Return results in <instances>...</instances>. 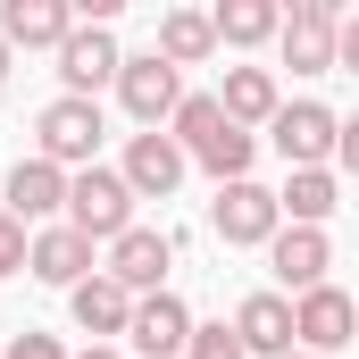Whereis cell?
I'll return each instance as SVG.
<instances>
[{
  "label": "cell",
  "mask_w": 359,
  "mask_h": 359,
  "mask_svg": "<svg viewBox=\"0 0 359 359\" xmlns=\"http://www.w3.org/2000/svg\"><path fill=\"white\" fill-rule=\"evenodd\" d=\"M168 142L184 151V168H209L217 184H243V176H251V159H259V134L226 126L209 92H184V100H176V117H168Z\"/></svg>",
  "instance_id": "6da1fadb"
},
{
  "label": "cell",
  "mask_w": 359,
  "mask_h": 359,
  "mask_svg": "<svg viewBox=\"0 0 359 359\" xmlns=\"http://www.w3.org/2000/svg\"><path fill=\"white\" fill-rule=\"evenodd\" d=\"M100 100H50L42 117H34V159H50L59 176H76V168H100Z\"/></svg>",
  "instance_id": "7a4b0ae2"
},
{
  "label": "cell",
  "mask_w": 359,
  "mask_h": 359,
  "mask_svg": "<svg viewBox=\"0 0 359 359\" xmlns=\"http://www.w3.org/2000/svg\"><path fill=\"white\" fill-rule=\"evenodd\" d=\"M59 209H67V234H84L92 251H100V243H117V234L134 226V192L117 184V168H76Z\"/></svg>",
  "instance_id": "3957f363"
},
{
  "label": "cell",
  "mask_w": 359,
  "mask_h": 359,
  "mask_svg": "<svg viewBox=\"0 0 359 359\" xmlns=\"http://www.w3.org/2000/svg\"><path fill=\"white\" fill-rule=\"evenodd\" d=\"M168 268H176V243H168L159 226H126V234L109 243V259H100V276H109L126 301H142V292H168Z\"/></svg>",
  "instance_id": "277c9868"
},
{
  "label": "cell",
  "mask_w": 359,
  "mask_h": 359,
  "mask_svg": "<svg viewBox=\"0 0 359 359\" xmlns=\"http://www.w3.org/2000/svg\"><path fill=\"white\" fill-rule=\"evenodd\" d=\"M334 134H343V117L326 109V100H284L268 117V142L284 168H326L334 159Z\"/></svg>",
  "instance_id": "5b68a950"
},
{
  "label": "cell",
  "mask_w": 359,
  "mask_h": 359,
  "mask_svg": "<svg viewBox=\"0 0 359 359\" xmlns=\"http://www.w3.org/2000/svg\"><path fill=\"white\" fill-rule=\"evenodd\" d=\"M276 226H284V217H276V192L268 184H217V201H209V234H217V243H226V251H259V243H268Z\"/></svg>",
  "instance_id": "8992f818"
},
{
  "label": "cell",
  "mask_w": 359,
  "mask_h": 359,
  "mask_svg": "<svg viewBox=\"0 0 359 359\" xmlns=\"http://www.w3.org/2000/svg\"><path fill=\"white\" fill-rule=\"evenodd\" d=\"M117 100H126V117L142 126V134H159L168 117H176V100H184V76L168 67V59H117Z\"/></svg>",
  "instance_id": "52a82bcc"
},
{
  "label": "cell",
  "mask_w": 359,
  "mask_h": 359,
  "mask_svg": "<svg viewBox=\"0 0 359 359\" xmlns=\"http://www.w3.org/2000/svg\"><path fill=\"white\" fill-rule=\"evenodd\" d=\"M334 25H343V0H292V17L276 25L284 67L292 76H326L334 67Z\"/></svg>",
  "instance_id": "ba28073f"
},
{
  "label": "cell",
  "mask_w": 359,
  "mask_h": 359,
  "mask_svg": "<svg viewBox=\"0 0 359 359\" xmlns=\"http://www.w3.org/2000/svg\"><path fill=\"white\" fill-rule=\"evenodd\" d=\"M351 326H359V309L343 284H318V292L292 301V351H309V359H334L351 343Z\"/></svg>",
  "instance_id": "9c48e42d"
},
{
  "label": "cell",
  "mask_w": 359,
  "mask_h": 359,
  "mask_svg": "<svg viewBox=\"0 0 359 359\" xmlns=\"http://www.w3.org/2000/svg\"><path fill=\"white\" fill-rule=\"evenodd\" d=\"M117 34L109 25H67V42H59V84L67 100H100V84H117Z\"/></svg>",
  "instance_id": "30bf717a"
},
{
  "label": "cell",
  "mask_w": 359,
  "mask_h": 359,
  "mask_svg": "<svg viewBox=\"0 0 359 359\" xmlns=\"http://www.w3.org/2000/svg\"><path fill=\"white\" fill-rule=\"evenodd\" d=\"M268 268H276V284L301 301V292H318V284H326L334 243H326L318 226H276V234H268Z\"/></svg>",
  "instance_id": "8fae6325"
},
{
  "label": "cell",
  "mask_w": 359,
  "mask_h": 359,
  "mask_svg": "<svg viewBox=\"0 0 359 359\" xmlns=\"http://www.w3.org/2000/svg\"><path fill=\"white\" fill-rule=\"evenodd\" d=\"M184 334H192V309H184L176 292H142L126 309V343L142 359H184Z\"/></svg>",
  "instance_id": "7c38bea8"
},
{
  "label": "cell",
  "mask_w": 359,
  "mask_h": 359,
  "mask_svg": "<svg viewBox=\"0 0 359 359\" xmlns=\"http://www.w3.org/2000/svg\"><path fill=\"white\" fill-rule=\"evenodd\" d=\"M226 334H234L243 359H284V351H292V301H284V292H251V301L234 309Z\"/></svg>",
  "instance_id": "4fadbf2b"
},
{
  "label": "cell",
  "mask_w": 359,
  "mask_h": 359,
  "mask_svg": "<svg viewBox=\"0 0 359 359\" xmlns=\"http://www.w3.org/2000/svg\"><path fill=\"white\" fill-rule=\"evenodd\" d=\"M117 184L134 192V201H168L184 184V151L168 142V134H134L126 142V168H117Z\"/></svg>",
  "instance_id": "5bb4252c"
},
{
  "label": "cell",
  "mask_w": 359,
  "mask_h": 359,
  "mask_svg": "<svg viewBox=\"0 0 359 359\" xmlns=\"http://www.w3.org/2000/svg\"><path fill=\"white\" fill-rule=\"evenodd\" d=\"M67 25H76L67 0H0V42H8V59H17V50H59Z\"/></svg>",
  "instance_id": "9a60e30c"
},
{
  "label": "cell",
  "mask_w": 359,
  "mask_h": 359,
  "mask_svg": "<svg viewBox=\"0 0 359 359\" xmlns=\"http://www.w3.org/2000/svg\"><path fill=\"white\" fill-rule=\"evenodd\" d=\"M92 268H100L92 243H84V234H67V226H42V234L25 243V276H42V284H59V292H76Z\"/></svg>",
  "instance_id": "2e32d148"
},
{
  "label": "cell",
  "mask_w": 359,
  "mask_h": 359,
  "mask_svg": "<svg viewBox=\"0 0 359 359\" xmlns=\"http://www.w3.org/2000/svg\"><path fill=\"white\" fill-rule=\"evenodd\" d=\"M209 100H217V117H226V126H243V134H251V126H268L276 109H284V92H276L268 67H226V84L209 92Z\"/></svg>",
  "instance_id": "e0dca14e"
},
{
  "label": "cell",
  "mask_w": 359,
  "mask_h": 359,
  "mask_svg": "<svg viewBox=\"0 0 359 359\" xmlns=\"http://www.w3.org/2000/svg\"><path fill=\"white\" fill-rule=\"evenodd\" d=\"M334 209H343L334 168H292L284 192H276V217H284V226H318V234H326V217H334Z\"/></svg>",
  "instance_id": "ac0fdd59"
},
{
  "label": "cell",
  "mask_w": 359,
  "mask_h": 359,
  "mask_svg": "<svg viewBox=\"0 0 359 359\" xmlns=\"http://www.w3.org/2000/svg\"><path fill=\"white\" fill-rule=\"evenodd\" d=\"M59 201H67V176H59L50 159H17V168H8V209H0V217H17V226L34 234V217H59Z\"/></svg>",
  "instance_id": "d6986e66"
},
{
  "label": "cell",
  "mask_w": 359,
  "mask_h": 359,
  "mask_svg": "<svg viewBox=\"0 0 359 359\" xmlns=\"http://www.w3.org/2000/svg\"><path fill=\"white\" fill-rule=\"evenodd\" d=\"M67 309H76V326H84L92 343H117V334H126V309H134V301H126V292H117V284H109V276L92 268L84 284H76V292H67Z\"/></svg>",
  "instance_id": "ffe728a7"
},
{
  "label": "cell",
  "mask_w": 359,
  "mask_h": 359,
  "mask_svg": "<svg viewBox=\"0 0 359 359\" xmlns=\"http://www.w3.org/2000/svg\"><path fill=\"white\" fill-rule=\"evenodd\" d=\"M276 25H284L276 0H217V8H209V42H234V50L276 42Z\"/></svg>",
  "instance_id": "44dd1931"
},
{
  "label": "cell",
  "mask_w": 359,
  "mask_h": 359,
  "mask_svg": "<svg viewBox=\"0 0 359 359\" xmlns=\"http://www.w3.org/2000/svg\"><path fill=\"white\" fill-rule=\"evenodd\" d=\"M209 50H217V42H209V8H168V17H159V42H151V59H168V67H201V59H209Z\"/></svg>",
  "instance_id": "7402d4cb"
},
{
  "label": "cell",
  "mask_w": 359,
  "mask_h": 359,
  "mask_svg": "<svg viewBox=\"0 0 359 359\" xmlns=\"http://www.w3.org/2000/svg\"><path fill=\"white\" fill-rule=\"evenodd\" d=\"M25 243H34V234H25L17 217H0V276H25Z\"/></svg>",
  "instance_id": "603a6c76"
},
{
  "label": "cell",
  "mask_w": 359,
  "mask_h": 359,
  "mask_svg": "<svg viewBox=\"0 0 359 359\" xmlns=\"http://www.w3.org/2000/svg\"><path fill=\"white\" fill-rule=\"evenodd\" d=\"M8 359H67V351H59V334H42V326H25V334L8 343Z\"/></svg>",
  "instance_id": "cb8c5ba5"
},
{
  "label": "cell",
  "mask_w": 359,
  "mask_h": 359,
  "mask_svg": "<svg viewBox=\"0 0 359 359\" xmlns=\"http://www.w3.org/2000/svg\"><path fill=\"white\" fill-rule=\"evenodd\" d=\"M84 359H117V343H92V351H84Z\"/></svg>",
  "instance_id": "d4e9b609"
},
{
  "label": "cell",
  "mask_w": 359,
  "mask_h": 359,
  "mask_svg": "<svg viewBox=\"0 0 359 359\" xmlns=\"http://www.w3.org/2000/svg\"><path fill=\"white\" fill-rule=\"evenodd\" d=\"M0 84H8V42H0Z\"/></svg>",
  "instance_id": "484cf974"
},
{
  "label": "cell",
  "mask_w": 359,
  "mask_h": 359,
  "mask_svg": "<svg viewBox=\"0 0 359 359\" xmlns=\"http://www.w3.org/2000/svg\"><path fill=\"white\" fill-rule=\"evenodd\" d=\"M284 359H309V351H284Z\"/></svg>",
  "instance_id": "4316f807"
},
{
  "label": "cell",
  "mask_w": 359,
  "mask_h": 359,
  "mask_svg": "<svg viewBox=\"0 0 359 359\" xmlns=\"http://www.w3.org/2000/svg\"><path fill=\"white\" fill-rule=\"evenodd\" d=\"M234 359H243V351H234Z\"/></svg>",
  "instance_id": "83f0119b"
}]
</instances>
